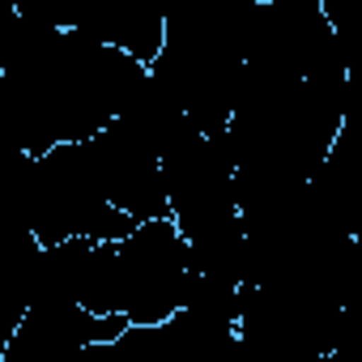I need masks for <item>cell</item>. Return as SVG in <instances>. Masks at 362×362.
I'll return each mask as SVG.
<instances>
[{"label": "cell", "instance_id": "obj_1", "mask_svg": "<svg viewBox=\"0 0 362 362\" xmlns=\"http://www.w3.org/2000/svg\"><path fill=\"white\" fill-rule=\"evenodd\" d=\"M0 205H5L39 247H56L69 239L86 243H119L132 222L111 209L94 162L81 145H56L39 158H22L0 179Z\"/></svg>", "mask_w": 362, "mask_h": 362}, {"label": "cell", "instance_id": "obj_3", "mask_svg": "<svg viewBox=\"0 0 362 362\" xmlns=\"http://www.w3.org/2000/svg\"><path fill=\"white\" fill-rule=\"evenodd\" d=\"M175 136L158 132L141 115H115L98 136L86 141L94 175L111 201L132 226L166 218V179H162V149Z\"/></svg>", "mask_w": 362, "mask_h": 362}, {"label": "cell", "instance_id": "obj_2", "mask_svg": "<svg viewBox=\"0 0 362 362\" xmlns=\"http://www.w3.org/2000/svg\"><path fill=\"white\" fill-rule=\"evenodd\" d=\"M115 315L124 324H162L184 311L192 290L188 247L170 218L136 222L115 247Z\"/></svg>", "mask_w": 362, "mask_h": 362}, {"label": "cell", "instance_id": "obj_4", "mask_svg": "<svg viewBox=\"0 0 362 362\" xmlns=\"http://www.w3.org/2000/svg\"><path fill=\"white\" fill-rule=\"evenodd\" d=\"M73 30H81L86 39L136 60V64H153V56L162 52V13L145 9V5H103L90 18L69 22Z\"/></svg>", "mask_w": 362, "mask_h": 362}]
</instances>
